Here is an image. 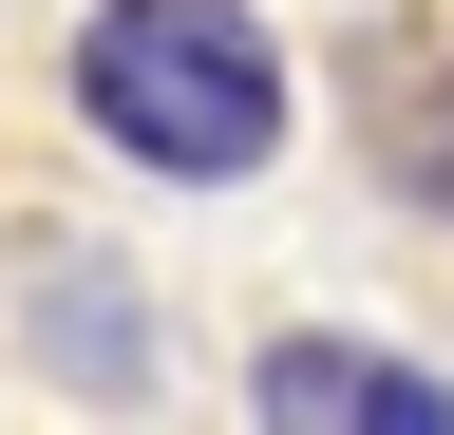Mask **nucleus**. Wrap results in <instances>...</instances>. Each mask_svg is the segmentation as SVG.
<instances>
[{"mask_svg": "<svg viewBox=\"0 0 454 435\" xmlns=\"http://www.w3.org/2000/svg\"><path fill=\"white\" fill-rule=\"evenodd\" d=\"M76 133L152 190H247L284 151V38L247 0H95L76 19Z\"/></svg>", "mask_w": 454, "mask_h": 435, "instance_id": "f257e3e1", "label": "nucleus"}, {"mask_svg": "<svg viewBox=\"0 0 454 435\" xmlns=\"http://www.w3.org/2000/svg\"><path fill=\"white\" fill-rule=\"evenodd\" d=\"M265 416H303V435H454V378L435 360H397V341H265V378H247Z\"/></svg>", "mask_w": 454, "mask_h": 435, "instance_id": "f03ea898", "label": "nucleus"}, {"mask_svg": "<svg viewBox=\"0 0 454 435\" xmlns=\"http://www.w3.org/2000/svg\"><path fill=\"white\" fill-rule=\"evenodd\" d=\"M379 171H397V190H417L435 228H454V95H417V114H379Z\"/></svg>", "mask_w": 454, "mask_h": 435, "instance_id": "7ed1b4c3", "label": "nucleus"}]
</instances>
